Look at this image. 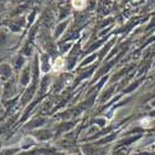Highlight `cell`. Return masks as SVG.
Returning <instances> with one entry per match:
<instances>
[{"mask_svg":"<svg viewBox=\"0 0 155 155\" xmlns=\"http://www.w3.org/2000/svg\"><path fill=\"white\" fill-rule=\"evenodd\" d=\"M64 68V60L62 57H57L56 61L54 62V66H52V72L58 73Z\"/></svg>","mask_w":155,"mask_h":155,"instance_id":"obj_1","label":"cell"},{"mask_svg":"<svg viewBox=\"0 0 155 155\" xmlns=\"http://www.w3.org/2000/svg\"><path fill=\"white\" fill-rule=\"evenodd\" d=\"M150 122H151V119H150V118H145V119H141V120H140V123L143 124L144 127H149Z\"/></svg>","mask_w":155,"mask_h":155,"instance_id":"obj_3","label":"cell"},{"mask_svg":"<svg viewBox=\"0 0 155 155\" xmlns=\"http://www.w3.org/2000/svg\"><path fill=\"white\" fill-rule=\"evenodd\" d=\"M72 6L76 10H83L86 6V0H72Z\"/></svg>","mask_w":155,"mask_h":155,"instance_id":"obj_2","label":"cell"}]
</instances>
